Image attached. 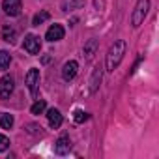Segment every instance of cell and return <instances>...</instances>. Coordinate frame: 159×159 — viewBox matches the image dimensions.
I'll use <instances>...</instances> for the list:
<instances>
[{
	"label": "cell",
	"mask_w": 159,
	"mask_h": 159,
	"mask_svg": "<svg viewBox=\"0 0 159 159\" xmlns=\"http://www.w3.org/2000/svg\"><path fill=\"white\" fill-rule=\"evenodd\" d=\"M125 47H127V45H125L124 39H118V41H114V43L111 45V49H109V52H107V60H105L109 71H114V69L120 66V62L124 60V54H125Z\"/></svg>",
	"instance_id": "6da1fadb"
},
{
	"label": "cell",
	"mask_w": 159,
	"mask_h": 159,
	"mask_svg": "<svg viewBox=\"0 0 159 159\" xmlns=\"http://www.w3.org/2000/svg\"><path fill=\"white\" fill-rule=\"evenodd\" d=\"M148 10H150V0H139L137 2V6L133 10V15H131V25L135 28L140 26V23L144 21V17L148 13Z\"/></svg>",
	"instance_id": "7a4b0ae2"
},
{
	"label": "cell",
	"mask_w": 159,
	"mask_h": 159,
	"mask_svg": "<svg viewBox=\"0 0 159 159\" xmlns=\"http://www.w3.org/2000/svg\"><path fill=\"white\" fill-rule=\"evenodd\" d=\"M39 69H36V67H32V69H28V73H26V86H28V90H30V94L36 98L38 96V90H39Z\"/></svg>",
	"instance_id": "3957f363"
},
{
	"label": "cell",
	"mask_w": 159,
	"mask_h": 159,
	"mask_svg": "<svg viewBox=\"0 0 159 159\" xmlns=\"http://www.w3.org/2000/svg\"><path fill=\"white\" fill-rule=\"evenodd\" d=\"M23 47H25V51L28 54H39V51H41V39L38 36H34V34H28L25 38Z\"/></svg>",
	"instance_id": "277c9868"
},
{
	"label": "cell",
	"mask_w": 159,
	"mask_h": 159,
	"mask_svg": "<svg viewBox=\"0 0 159 159\" xmlns=\"http://www.w3.org/2000/svg\"><path fill=\"white\" fill-rule=\"evenodd\" d=\"M13 92V77L11 75H4L0 79V99H8Z\"/></svg>",
	"instance_id": "5b68a950"
},
{
	"label": "cell",
	"mask_w": 159,
	"mask_h": 159,
	"mask_svg": "<svg viewBox=\"0 0 159 159\" xmlns=\"http://www.w3.org/2000/svg\"><path fill=\"white\" fill-rule=\"evenodd\" d=\"M2 10L10 17H17V15H21L23 4H21V0H4V2H2Z\"/></svg>",
	"instance_id": "8992f818"
},
{
	"label": "cell",
	"mask_w": 159,
	"mask_h": 159,
	"mask_svg": "<svg viewBox=\"0 0 159 159\" xmlns=\"http://www.w3.org/2000/svg\"><path fill=\"white\" fill-rule=\"evenodd\" d=\"M77 69H79V64L75 60L66 62L64 67H62V79H64V81H73L75 75H77Z\"/></svg>",
	"instance_id": "52a82bcc"
},
{
	"label": "cell",
	"mask_w": 159,
	"mask_h": 159,
	"mask_svg": "<svg viewBox=\"0 0 159 159\" xmlns=\"http://www.w3.org/2000/svg\"><path fill=\"white\" fill-rule=\"evenodd\" d=\"M64 34H66V30H64L62 25H51L45 38H47V41H60L64 38Z\"/></svg>",
	"instance_id": "ba28073f"
},
{
	"label": "cell",
	"mask_w": 159,
	"mask_h": 159,
	"mask_svg": "<svg viewBox=\"0 0 159 159\" xmlns=\"http://www.w3.org/2000/svg\"><path fill=\"white\" fill-rule=\"evenodd\" d=\"M69 150H71V140L67 137H60L54 144V153L56 155H66V153H69Z\"/></svg>",
	"instance_id": "9c48e42d"
},
{
	"label": "cell",
	"mask_w": 159,
	"mask_h": 159,
	"mask_svg": "<svg viewBox=\"0 0 159 159\" xmlns=\"http://www.w3.org/2000/svg\"><path fill=\"white\" fill-rule=\"evenodd\" d=\"M47 120H49V125H51L52 129H58V127L62 125V122H64L58 109H49V111H47Z\"/></svg>",
	"instance_id": "30bf717a"
},
{
	"label": "cell",
	"mask_w": 159,
	"mask_h": 159,
	"mask_svg": "<svg viewBox=\"0 0 159 159\" xmlns=\"http://www.w3.org/2000/svg\"><path fill=\"white\" fill-rule=\"evenodd\" d=\"M101 77H103L101 67H96V69H94V73H92V79H90V92H92V94H94V92H98L99 83H101Z\"/></svg>",
	"instance_id": "8fae6325"
},
{
	"label": "cell",
	"mask_w": 159,
	"mask_h": 159,
	"mask_svg": "<svg viewBox=\"0 0 159 159\" xmlns=\"http://www.w3.org/2000/svg\"><path fill=\"white\" fill-rule=\"evenodd\" d=\"M84 6V0H62V11H71V10H79Z\"/></svg>",
	"instance_id": "7c38bea8"
},
{
	"label": "cell",
	"mask_w": 159,
	"mask_h": 159,
	"mask_svg": "<svg viewBox=\"0 0 159 159\" xmlns=\"http://www.w3.org/2000/svg\"><path fill=\"white\" fill-rule=\"evenodd\" d=\"M98 45H99V43H98V39H88V41H86V45H84V51H83V52H84V56H86L88 60L96 54Z\"/></svg>",
	"instance_id": "4fadbf2b"
},
{
	"label": "cell",
	"mask_w": 159,
	"mask_h": 159,
	"mask_svg": "<svg viewBox=\"0 0 159 159\" xmlns=\"http://www.w3.org/2000/svg\"><path fill=\"white\" fill-rule=\"evenodd\" d=\"M15 38H17L15 28H11V26H4V28H2V39H4V41L15 43Z\"/></svg>",
	"instance_id": "5bb4252c"
},
{
	"label": "cell",
	"mask_w": 159,
	"mask_h": 159,
	"mask_svg": "<svg viewBox=\"0 0 159 159\" xmlns=\"http://www.w3.org/2000/svg\"><path fill=\"white\" fill-rule=\"evenodd\" d=\"M10 62H11V54L8 51H0V71H6L10 67Z\"/></svg>",
	"instance_id": "9a60e30c"
},
{
	"label": "cell",
	"mask_w": 159,
	"mask_h": 159,
	"mask_svg": "<svg viewBox=\"0 0 159 159\" xmlns=\"http://www.w3.org/2000/svg\"><path fill=\"white\" fill-rule=\"evenodd\" d=\"M0 127H4V129H11L13 127V116L4 112V114H0Z\"/></svg>",
	"instance_id": "2e32d148"
},
{
	"label": "cell",
	"mask_w": 159,
	"mask_h": 159,
	"mask_svg": "<svg viewBox=\"0 0 159 159\" xmlns=\"http://www.w3.org/2000/svg\"><path fill=\"white\" fill-rule=\"evenodd\" d=\"M49 17H51L49 11H39V13H36L34 19H32V26H39V25H43Z\"/></svg>",
	"instance_id": "e0dca14e"
},
{
	"label": "cell",
	"mask_w": 159,
	"mask_h": 159,
	"mask_svg": "<svg viewBox=\"0 0 159 159\" xmlns=\"http://www.w3.org/2000/svg\"><path fill=\"white\" fill-rule=\"evenodd\" d=\"M45 107H47V105H45V101H43V99H39V101H36V103L32 105L30 112H32V114H43V112H45Z\"/></svg>",
	"instance_id": "ac0fdd59"
},
{
	"label": "cell",
	"mask_w": 159,
	"mask_h": 159,
	"mask_svg": "<svg viewBox=\"0 0 159 159\" xmlns=\"http://www.w3.org/2000/svg\"><path fill=\"white\" fill-rule=\"evenodd\" d=\"M73 120H75L77 124H83V122L88 120V114H86L84 111H81V109H77V111L73 112Z\"/></svg>",
	"instance_id": "d6986e66"
},
{
	"label": "cell",
	"mask_w": 159,
	"mask_h": 159,
	"mask_svg": "<svg viewBox=\"0 0 159 159\" xmlns=\"http://www.w3.org/2000/svg\"><path fill=\"white\" fill-rule=\"evenodd\" d=\"M8 146H10V139L4 137V135H0V152H6Z\"/></svg>",
	"instance_id": "ffe728a7"
}]
</instances>
